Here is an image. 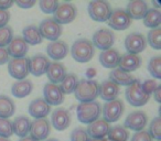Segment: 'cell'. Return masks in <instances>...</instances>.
Masks as SVG:
<instances>
[{
  "instance_id": "cell-34",
  "label": "cell",
  "mask_w": 161,
  "mask_h": 141,
  "mask_svg": "<svg viewBox=\"0 0 161 141\" xmlns=\"http://www.w3.org/2000/svg\"><path fill=\"white\" fill-rule=\"evenodd\" d=\"M77 83H78V79L75 74H66L64 79L60 83L58 87L62 90L63 94L69 95L74 93L76 86H77Z\"/></svg>"
},
{
  "instance_id": "cell-21",
  "label": "cell",
  "mask_w": 161,
  "mask_h": 141,
  "mask_svg": "<svg viewBox=\"0 0 161 141\" xmlns=\"http://www.w3.org/2000/svg\"><path fill=\"white\" fill-rule=\"evenodd\" d=\"M47 53L49 57H51L55 62H58L66 57L67 53H69V46L63 41H53L50 44H47Z\"/></svg>"
},
{
  "instance_id": "cell-11",
  "label": "cell",
  "mask_w": 161,
  "mask_h": 141,
  "mask_svg": "<svg viewBox=\"0 0 161 141\" xmlns=\"http://www.w3.org/2000/svg\"><path fill=\"white\" fill-rule=\"evenodd\" d=\"M93 45L94 47L102 50V51H106V50L112 49V46L115 43V34L112 30L103 29L97 30L93 35Z\"/></svg>"
},
{
  "instance_id": "cell-38",
  "label": "cell",
  "mask_w": 161,
  "mask_h": 141,
  "mask_svg": "<svg viewBox=\"0 0 161 141\" xmlns=\"http://www.w3.org/2000/svg\"><path fill=\"white\" fill-rule=\"evenodd\" d=\"M148 132H149V134L151 136L152 139H157V140H160L161 139V120L159 116L152 119Z\"/></svg>"
},
{
  "instance_id": "cell-5",
  "label": "cell",
  "mask_w": 161,
  "mask_h": 141,
  "mask_svg": "<svg viewBox=\"0 0 161 141\" xmlns=\"http://www.w3.org/2000/svg\"><path fill=\"white\" fill-rule=\"evenodd\" d=\"M87 11L90 17L96 22H107L112 14V7L107 1L95 0L88 3Z\"/></svg>"
},
{
  "instance_id": "cell-20",
  "label": "cell",
  "mask_w": 161,
  "mask_h": 141,
  "mask_svg": "<svg viewBox=\"0 0 161 141\" xmlns=\"http://www.w3.org/2000/svg\"><path fill=\"white\" fill-rule=\"evenodd\" d=\"M29 114L36 119L45 118L51 111V106L47 103L43 98H36L32 100L29 105Z\"/></svg>"
},
{
  "instance_id": "cell-30",
  "label": "cell",
  "mask_w": 161,
  "mask_h": 141,
  "mask_svg": "<svg viewBox=\"0 0 161 141\" xmlns=\"http://www.w3.org/2000/svg\"><path fill=\"white\" fill-rule=\"evenodd\" d=\"M22 39L28 45H38L42 43L43 38L36 25H28L22 30Z\"/></svg>"
},
{
  "instance_id": "cell-54",
  "label": "cell",
  "mask_w": 161,
  "mask_h": 141,
  "mask_svg": "<svg viewBox=\"0 0 161 141\" xmlns=\"http://www.w3.org/2000/svg\"><path fill=\"white\" fill-rule=\"evenodd\" d=\"M44 141H58V140H56V139H47Z\"/></svg>"
},
{
  "instance_id": "cell-42",
  "label": "cell",
  "mask_w": 161,
  "mask_h": 141,
  "mask_svg": "<svg viewBox=\"0 0 161 141\" xmlns=\"http://www.w3.org/2000/svg\"><path fill=\"white\" fill-rule=\"evenodd\" d=\"M158 86H159L158 82L154 81V79H147V81H145V83L141 84V88H142V90L147 95H149V96L157 89Z\"/></svg>"
},
{
  "instance_id": "cell-41",
  "label": "cell",
  "mask_w": 161,
  "mask_h": 141,
  "mask_svg": "<svg viewBox=\"0 0 161 141\" xmlns=\"http://www.w3.org/2000/svg\"><path fill=\"white\" fill-rule=\"evenodd\" d=\"M90 137H88L86 129L82 127L75 128L71 133V141H88Z\"/></svg>"
},
{
  "instance_id": "cell-33",
  "label": "cell",
  "mask_w": 161,
  "mask_h": 141,
  "mask_svg": "<svg viewBox=\"0 0 161 141\" xmlns=\"http://www.w3.org/2000/svg\"><path fill=\"white\" fill-rule=\"evenodd\" d=\"M161 22V12L158 9H149L143 17V24L147 28H151V29H156L159 28Z\"/></svg>"
},
{
  "instance_id": "cell-53",
  "label": "cell",
  "mask_w": 161,
  "mask_h": 141,
  "mask_svg": "<svg viewBox=\"0 0 161 141\" xmlns=\"http://www.w3.org/2000/svg\"><path fill=\"white\" fill-rule=\"evenodd\" d=\"M0 141H10V140L7 138H1V137H0Z\"/></svg>"
},
{
  "instance_id": "cell-22",
  "label": "cell",
  "mask_w": 161,
  "mask_h": 141,
  "mask_svg": "<svg viewBox=\"0 0 161 141\" xmlns=\"http://www.w3.org/2000/svg\"><path fill=\"white\" fill-rule=\"evenodd\" d=\"M120 94V88L118 85H116L115 83H113L112 81H104L99 85V90H98V96H101L102 99L108 101H112L117 99L118 95Z\"/></svg>"
},
{
  "instance_id": "cell-35",
  "label": "cell",
  "mask_w": 161,
  "mask_h": 141,
  "mask_svg": "<svg viewBox=\"0 0 161 141\" xmlns=\"http://www.w3.org/2000/svg\"><path fill=\"white\" fill-rule=\"evenodd\" d=\"M148 71L153 79H160L161 77V57L159 55L150 58L148 64Z\"/></svg>"
},
{
  "instance_id": "cell-29",
  "label": "cell",
  "mask_w": 161,
  "mask_h": 141,
  "mask_svg": "<svg viewBox=\"0 0 161 141\" xmlns=\"http://www.w3.org/2000/svg\"><path fill=\"white\" fill-rule=\"evenodd\" d=\"M30 125H31V121L27 116H19L14 118V120L12 121L14 134L18 136L20 139L28 137L30 132Z\"/></svg>"
},
{
  "instance_id": "cell-10",
  "label": "cell",
  "mask_w": 161,
  "mask_h": 141,
  "mask_svg": "<svg viewBox=\"0 0 161 141\" xmlns=\"http://www.w3.org/2000/svg\"><path fill=\"white\" fill-rule=\"evenodd\" d=\"M124 103L120 99H115V100L108 101L102 108L104 120L107 121L108 123L116 122L117 120L120 119V117L124 114Z\"/></svg>"
},
{
  "instance_id": "cell-6",
  "label": "cell",
  "mask_w": 161,
  "mask_h": 141,
  "mask_svg": "<svg viewBox=\"0 0 161 141\" xmlns=\"http://www.w3.org/2000/svg\"><path fill=\"white\" fill-rule=\"evenodd\" d=\"M54 21L58 23V24H67L74 21L77 14V9L76 7L71 3H58V8L54 11Z\"/></svg>"
},
{
  "instance_id": "cell-9",
  "label": "cell",
  "mask_w": 161,
  "mask_h": 141,
  "mask_svg": "<svg viewBox=\"0 0 161 141\" xmlns=\"http://www.w3.org/2000/svg\"><path fill=\"white\" fill-rule=\"evenodd\" d=\"M39 30L43 39L50 41H58V39L62 35V25L58 24L53 18L44 19L39 25Z\"/></svg>"
},
{
  "instance_id": "cell-1",
  "label": "cell",
  "mask_w": 161,
  "mask_h": 141,
  "mask_svg": "<svg viewBox=\"0 0 161 141\" xmlns=\"http://www.w3.org/2000/svg\"><path fill=\"white\" fill-rule=\"evenodd\" d=\"M99 84L94 79H80L74 90L75 98L80 103H91L95 101L98 97Z\"/></svg>"
},
{
  "instance_id": "cell-46",
  "label": "cell",
  "mask_w": 161,
  "mask_h": 141,
  "mask_svg": "<svg viewBox=\"0 0 161 141\" xmlns=\"http://www.w3.org/2000/svg\"><path fill=\"white\" fill-rule=\"evenodd\" d=\"M10 61V56L6 47H0V65H3Z\"/></svg>"
},
{
  "instance_id": "cell-31",
  "label": "cell",
  "mask_w": 161,
  "mask_h": 141,
  "mask_svg": "<svg viewBox=\"0 0 161 141\" xmlns=\"http://www.w3.org/2000/svg\"><path fill=\"white\" fill-rule=\"evenodd\" d=\"M16 112V105L11 98L0 95V118L9 119Z\"/></svg>"
},
{
  "instance_id": "cell-40",
  "label": "cell",
  "mask_w": 161,
  "mask_h": 141,
  "mask_svg": "<svg viewBox=\"0 0 161 141\" xmlns=\"http://www.w3.org/2000/svg\"><path fill=\"white\" fill-rule=\"evenodd\" d=\"M58 6V3L55 0H42L39 3V7L44 14H54Z\"/></svg>"
},
{
  "instance_id": "cell-49",
  "label": "cell",
  "mask_w": 161,
  "mask_h": 141,
  "mask_svg": "<svg viewBox=\"0 0 161 141\" xmlns=\"http://www.w3.org/2000/svg\"><path fill=\"white\" fill-rule=\"evenodd\" d=\"M95 74H96V71H95V68H88L87 69V76L90 77V79H92V77L94 76Z\"/></svg>"
},
{
  "instance_id": "cell-28",
  "label": "cell",
  "mask_w": 161,
  "mask_h": 141,
  "mask_svg": "<svg viewBox=\"0 0 161 141\" xmlns=\"http://www.w3.org/2000/svg\"><path fill=\"white\" fill-rule=\"evenodd\" d=\"M33 89V84L30 79H22V81H17L14 85L11 86L12 96L16 98H25L29 96Z\"/></svg>"
},
{
  "instance_id": "cell-18",
  "label": "cell",
  "mask_w": 161,
  "mask_h": 141,
  "mask_svg": "<svg viewBox=\"0 0 161 141\" xmlns=\"http://www.w3.org/2000/svg\"><path fill=\"white\" fill-rule=\"evenodd\" d=\"M7 51L9 56H12V58H22L25 57V55L28 54L29 45L25 42L21 36H16L7 46Z\"/></svg>"
},
{
  "instance_id": "cell-24",
  "label": "cell",
  "mask_w": 161,
  "mask_h": 141,
  "mask_svg": "<svg viewBox=\"0 0 161 141\" xmlns=\"http://www.w3.org/2000/svg\"><path fill=\"white\" fill-rule=\"evenodd\" d=\"M149 10L148 5L146 1L142 0H131L129 1L127 5V14H129V17L135 20H140L143 19V17L146 16L147 11Z\"/></svg>"
},
{
  "instance_id": "cell-23",
  "label": "cell",
  "mask_w": 161,
  "mask_h": 141,
  "mask_svg": "<svg viewBox=\"0 0 161 141\" xmlns=\"http://www.w3.org/2000/svg\"><path fill=\"white\" fill-rule=\"evenodd\" d=\"M45 74L47 75V79H49L50 83L58 85L66 76V68H65V66L62 63L54 61V62L50 63L49 68H47Z\"/></svg>"
},
{
  "instance_id": "cell-4",
  "label": "cell",
  "mask_w": 161,
  "mask_h": 141,
  "mask_svg": "<svg viewBox=\"0 0 161 141\" xmlns=\"http://www.w3.org/2000/svg\"><path fill=\"white\" fill-rule=\"evenodd\" d=\"M126 99L134 107H141V106H145L149 101L150 96L143 92L142 88H141L140 81L136 79V81L131 85L127 86Z\"/></svg>"
},
{
  "instance_id": "cell-19",
  "label": "cell",
  "mask_w": 161,
  "mask_h": 141,
  "mask_svg": "<svg viewBox=\"0 0 161 141\" xmlns=\"http://www.w3.org/2000/svg\"><path fill=\"white\" fill-rule=\"evenodd\" d=\"M109 129L110 126L107 121H105L104 119H97L94 122L88 125L86 132L91 139H104L107 136Z\"/></svg>"
},
{
  "instance_id": "cell-39",
  "label": "cell",
  "mask_w": 161,
  "mask_h": 141,
  "mask_svg": "<svg viewBox=\"0 0 161 141\" xmlns=\"http://www.w3.org/2000/svg\"><path fill=\"white\" fill-rule=\"evenodd\" d=\"M12 134H14L12 122L9 119L0 118V137L9 139V137H11Z\"/></svg>"
},
{
  "instance_id": "cell-17",
  "label": "cell",
  "mask_w": 161,
  "mask_h": 141,
  "mask_svg": "<svg viewBox=\"0 0 161 141\" xmlns=\"http://www.w3.org/2000/svg\"><path fill=\"white\" fill-rule=\"evenodd\" d=\"M71 114L67 109L65 108H56L51 116V122L53 127L58 131H63V130L67 129L71 125Z\"/></svg>"
},
{
  "instance_id": "cell-25",
  "label": "cell",
  "mask_w": 161,
  "mask_h": 141,
  "mask_svg": "<svg viewBox=\"0 0 161 141\" xmlns=\"http://www.w3.org/2000/svg\"><path fill=\"white\" fill-rule=\"evenodd\" d=\"M141 65V58L139 55H135V54L126 53L120 55V60H119L118 67L125 72H134L136 69H138Z\"/></svg>"
},
{
  "instance_id": "cell-12",
  "label": "cell",
  "mask_w": 161,
  "mask_h": 141,
  "mask_svg": "<svg viewBox=\"0 0 161 141\" xmlns=\"http://www.w3.org/2000/svg\"><path fill=\"white\" fill-rule=\"evenodd\" d=\"M51 132V125L45 118L34 119L30 125V137L36 141H44Z\"/></svg>"
},
{
  "instance_id": "cell-8",
  "label": "cell",
  "mask_w": 161,
  "mask_h": 141,
  "mask_svg": "<svg viewBox=\"0 0 161 141\" xmlns=\"http://www.w3.org/2000/svg\"><path fill=\"white\" fill-rule=\"evenodd\" d=\"M8 72L10 76L18 81L25 79L29 75V58H12L8 62Z\"/></svg>"
},
{
  "instance_id": "cell-43",
  "label": "cell",
  "mask_w": 161,
  "mask_h": 141,
  "mask_svg": "<svg viewBox=\"0 0 161 141\" xmlns=\"http://www.w3.org/2000/svg\"><path fill=\"white\" fill-rule=\"evenodd\" d=\"M130 141H152V138L148 131L141 130V131L134 133V136L131 137V140Z\"/></svg>"
},
{
  "instance_id": "cell-3",
  "label": "cell",
  "mask_w": 161,
  "mask_h": 141,
  "mask_svg": "<svg viewBox=\"0 0 161 141\" xmlns=\"http://www.w3.org/2000/svg\"><path fill=\"white\" fill-rule=\"evenodd\" d=\"M102 114V106L98 101H91V103H80L76 108V115L80 122L91 125L95 120L99 119Z\"/></svg>"
},
{
  "instance_id": "cell-47",
  "label": "cell",
  "mask_w": 161,
  "mask_h": 141,
  "mask_svg": "<svg viewBox=\"0 0 161 141\" xmlns=\"http://www.w3.org/2000/svg\"><path fill=\"white\" fill-rule=\"evenodd\" d=\"M14 1L11 0H0V10H8L14 6Z\"/></svg>"
},
{
  "instance_id": "cell-55",
  "label": "cell",
  "mask_w": 161,
  "mask_h": 141,
  "mask_svg": "<svg viewBox=\"0 0 161 141\" xmlns=\"http://www.w3.org/2000/svg\"><path fill=\"white\" fill-rule=\"evenodd\" d=\"M157 141H160V140H157Z\"/></svg>"
},
{
  "instance_id": "cell-26",
  "label": "cell",
  "mask_w": 161,
  "mask_h": 141,
  "mask_svg": "<svg viewBox=\"0 0 161 141\" xmlns=\"http://www.w3.org/2000/svg\"><path fill=\"white\" fill-rule=\"evenodd\" d=\"M119 60H120V53L115 49L106 50L99 54V62L106 68L114 69L118 67Z\"/></svg>"
},
{
  "instance_id": "cell-13",
  "label": "cell",
  "mask_w": 161,
  "mask_h": 141,
  "mask_svg": "<svg viewBox=\"0 0 161 141\" xmlns=\"http://www.w3.org/2000/svg\"><path fill=\"white\" fill-rule=\"evenodd\" d=\"M125 47L129 54L138 55L147 47V39L141 33H130L125 39Z\"/></svg>"
},
{
  "instance_id": "cell-2",
  "label": "cell",
  "mask_w": 161,
  "mask_h": 141,
  "mask_svg": "<svg viewBox=\"0 0 161 141\" xmlns=\"http://www.w3.org/2000/svg\"><path fill=\"white\" fill-rule=\"evenodd\" d=\"M72 57L78 63H87L94 57L95 47L88 39H78L71 49Z\"/></svg>"
},
{
  "instance_id": "cell-7",
  "label": "cell",
  "mask_w": 161,
  "mask_h": 141,
  "mask_svg": "<svg viewBox=\"0 0 161 141\" xmlns=\"http://www.w3.org/2000/svg\"><path fill=\"white\" fill-rule=\"evenodd\" d=\"M132 20L127 14V11L124 9H115L110 14L109 19L107 20V24L109 28L117 31H124V30L128 29L131 24Z\"/></svg>"
},
{
  "instance_id": "cell-14",
  "label": "cell",
  "mask_w": 161,
  "mask_h": 141,
  "mask_svg": "<svg viewBox=\"0 0 161 141\" xmlns=\"http://www.w3.org/2000/svg\"><path fill=\"white\" fill-rule=\"evenodd\" d=\"M147 122H148V116L146 115V112L138 110V111L130 112L126 117L124 127L127 130L130 129L138 132L145 129V127L147 126Z\"/></svg>"
},
{
  "instance_id": "cell-45",
  "label": "cell",
  "mask_w": 161,
  "mask_h": 141,
  "mask_svg": "<svg viewBox=\"0 0 161 141\" xmlns=\"http://www.w3.org/2000/svg\"><path fill=\"white\" fill-rule=\"evenodd\" d=\"M16 5L22 9H30L36 5V0H17Z\"/></svg>"
},
{
  "instance_id": "cell-16",
  "label": "cell",
  "mask_w": 161,
  "mask_h": 141,
  "mask_svg": "<svg viewBox=\"0 0 161 141\" xmlns=\"http://www.w3.org/2000/svg\"><path fill=\"white\" fill-rule=\"evenodd\" d=\"M44 100L50 106H58L64 101V94L60 89L58 85L52 83H47L43 88Z\"/></svg>"
},
{
  "instance_id": "cell-36",
  "label": "cell",
  "mask_w": 161,
  "mask_h": 141,
  "mask_svg": "<svg viewBox=\"0 0 161 141\" xmlns=\"http://www.w3.org/2000/svg\"><path fill=\"white\" fill-rule=\"evenodd\" d=\"M161 30L160 28L151 29L148 33V43L154 50L161 49Z\"/></svg>"
},
{
  "instance_id": "cell-32",
  "label": "cell",
  "mask_w": 161,
  "mask_h": 141,
  "mask_svg": "<svg viewBox=\"0 0 161 141\" xmlns=\"http://www.w3.org/2000/svg\"><path fill=\"white\" fill-rule=\"evenodd\" d=\"M107 139L109 141H128L129 131L124 126H114L108 131Z\"/></svg>"
},
{
  "instance_id": "cell-44",
  "label": "cell",
  "mask_w": 161,
  "mask_h": 141,
  "mask_svg": "<svg viewBox=\"0 0 161 141\" xmlns=\"http://www.w3.org/2000/svg\"><path fill=\"white\" fill-rule=\"evenodd\" d=\"M10 21V12L8 10H0V28H3Z\"/></svg>"
},
{
  "instance_id": "cell-48",
  "label": "cell",
  "mask_w": 161,
  "mask_h": 141,
  "mask_svg": "<svg viewBox=\"0 0 161 141\" xmlns=\"http://www.w3.org/2000/svg\"><path fill=\"white\" fill-rule=\"evenodd\" d=\"M152 94H153L154 100H156L157 103H160V101H161V86L159 85L158 87H157V89L154 90Z\"/></svg>"
},
{
  "instance_id": "cell-51",
  "label": "cell",
  "mask_w": 161,
  "mask_h": 141,
  "mask_svg": "<svg viewBox=\"0 0 161 141\" xmlns=\"http://www.w3.org/2000/svg\"><path fill=\"white\" fill-rule=\"evenodd\" d=\"M88 141H107V139H105V138L104 139H91L90 138V140Z\"/></svg>"
},
{
  "instance_id": "cell-52",
  "label": "cell",
  "mask_w": 161,
  "mask_h": 141,
  "mask_svg": "<svg viewBox=\"0 0 161 141\" xmlns=\"http://www.w3.org/2000/svg\"><path fill=\"white\" fill-rule=\"evenodd\" d=\"M152 3H153V5L157 7L156 9H158V10H159V7H160V3H159L158 1H152Z\"/></svg>"
},
{
  "instance_id": "cell-15",
  "label": "cell",
  "mask_w": 161,
  "mask_h": 141,
  "mask_svg": "<svg viewBox=\"0 0 161 141\" xmlns=\"http://www.w3.org/2000/svg\"><path fill=\"white\" fill-rule=\"evenodd\" d=\"M50 60L44 54H36L29 58V73L33 76H42L47 73L50 65Z\"/></svg>"
},
{
  "instance_id": "cell-37",
  "label": "cell",
  "mask_w": 161,
  "mask_h": 141,
  "mask_svg": "<svg viewBox=\"0 0 161 141\" xmlns=\"http://www.w3.org/2000/svg\"><path fill=\"white\" fill-rule=\"evenodd\" d=\"M14 39V30L9 25L0 28V47H6Z\"/></svg>"
},
{
  "instance_id": "cell-50",
  "label": "cell",
  "mask_w": 161,
  "mask_h": 141,
  "mask_svg": "<svg viewBox=\"0 0 161 141\" xmlns=\"http://www.w3.org/2000/svg\"><path fill=\"white\" fill-rule=\"evenodd\" d=\"M19 141H36V140L32 139L31 137H25V138H21Z\"/></svg>"
},
{
  "instance_id": "cell-27",
  "label": "cell",
  "mask_w": 161,
  "mask_h": 141,
  "mask_svg": "<svg viewBox=\"0 0 161 141\" xmlns=\"http://www.w3.org/2000/svg\"><path fill=\"white\" fill-rule=\"evenodd\" d=\"M109 81H112L118 86H129L136 81V79L130 73L125 72L119 67H116L109 73Z\"/></svg>"
}]
</instances>
